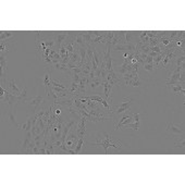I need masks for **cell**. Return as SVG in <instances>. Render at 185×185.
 I'll return each mask as SVG.
<instances>
[{"label":"cell","mask_w":185,"mask_h":185,"mask_svg":"<svg viewBox=\"0 0 185 185\" xmlns=\"http://www.w3.org/2000/svg\"><path fill=\"white\" fill-rule=\"evenodd\" d=\"M32 120H33V117L30 115V117L27 118V120L25 121L24 123H22V124H19L16 128H19L20 130L25 131V132H31V130H32Z\"/></svg>","instance_id":"obj_10"},{"label":"cell","mask_w":185,"mask_h":185,"mask_svg":"<svg viewBox=\"0 0 185 185\" xmlns=\"http://www.w3.org/2000/svg\"><path fill=\"white\" fill-rule=\"evenodd\" d=\"M23 90H24V88H20L16 86V84H15V78H12V80L10 81V83H9V92H12L13 95L20 96L23 92Z\"/></svg>","instance_id":"obj_8"},{"label":"cell","mask_w":185,"mask_h":185,"mask_svg":"<svg viewBox=\"0 0 185 185\" xmlns=\"http://www.w3.org/2000/svg\"><path fill=\"white\" fill-rule=\"evenodd\" d=\"M140 113H133V122L124 125L123 128L132 129V130H134V131H138V128H140Z\"/></svg>","instance_id":"obj_7"},{"label":"cell","mask_w":185,"mask_h":185,"mask_svg":"<svg viewBox=\"0 0 185 185\" xmlns=\"http://www.w3.org/2000/svg\"><path fill=\"white\" fill-rule=\"evenodd\" d=\"M143 67H144V70L147 71L148 73H153L154 70H155V67H154L153 63H145Z\"/></svg>","instance_id":"obj_22"},{"label":"cell","mask_w":185,"mask_h":185,"mask_svg":"<svg viewBox=\"0 0 185 185\" xmlns=\"http://www.w3.org/2000/svg\"><path fill=\"white\" fill-rule=\"evenodd\" d=\"M85 143H86V137H85V136H83V137L78 138V144H76V147H75V149H74V153L75 154H80L81 151L84 149V147H85Z\"/></svg>","instance_id":"obj_13"},{"label":"cell","mask_w":185,"mask_h":185,"mask_svg":"<svg viewBox=\"0 0 185 185\" xmlns=\"http://www.w3.org/2000/svg\"><path fill=\"white\" fill-rule=\"evenodd\" d=\"M56 153V147L55 145H53V143H50L49 145L47 146V148H46V155H53V154Z\"/></svg>","instance_id":"obj_21"},{"label":"cell","mask_w":185,"mask_h":185,"mask_svg":"<svg viewBox=\"0 0 185 185\" xmlns=\"http://www.w3.org/2000/svg\"><path fill=\"white\" fill-rule=\"evenodd\" d=\"M150 51H154V53H162V49L160 48V46H155V47H150Z\"/></svg>","instance_id":"obj_27"},{"label":"cell","mask_w":185,"mask_h":185,"mask_svg":"<svg viewBox=\"0 0 185 185\" xmlns=\"http://www.w3.org/2000/svg\"><path fill=\"white\" fill-rule=\"evenodd\" d=\"M132 122H133V114H128V113H125V114L120 119V121L115 124L114 130L118 131L119 129L122 128V126H124V125L129 124V123H132Z\"/></svg>","instance_id":"obj_5"},{"label":"cell","mask_w":185,"mask_h":185,"mask_svg":"<svg viewBox=\"0 0 185 185\" xmlns=\"http://www.w3.org/2000/svg\"><path fill=\"white\" fill-rule=\"evenodd\" d=\"M51 80H53V78H51L50 74L48 72H46L45 75H44V78H43V84H44V86H45V89L51 86Z\"/></svg>","instance_id":"obj_17"},{"label":"cell","mask_w":185,"mask_h":185,"mask_svg":"<svg viewBox=\"0 0 185 185\" xmlns=\"http://www.w3.org/2000/svg\"><path fill=\"white\" fill-rule=\"evenodd\" d=\"M51 86H55V87H59V88H62V89H65L68 88L69 86H64L60 81H56V80H51Z\"/></svg>","instance_id":"obj_20"},{"label":"cell","mask_w":185,"mask_h":185,"mask_svg":"<svg viewBox=\"0 0 185 185\" xmlns=\"http://www.w3.org/2000/svg\"><path fill=\"white\" fill-rule=\"evenodd\" d=\"M71 76V82H75V83H78L81 80V75L78 74H70Z\"/></svg>","instance_id":"obj_26"},{"label":"cell","mask_w":185,"mask_h":185,"mask_svg":"<svg viewBox=\"0 0 185 185\" xmlns=\"http://www.w3.org/2000/svg\"><path fill=\"white\" fill-rule=\"evenodd\" d=\"M32 133L31 132H26V135L24 136L23 140L21 142V147H20V153L21 154H27V149L28 146H30L31 142H32Z\"/></svg>","instance_id":"obj_4"},{"label":"cell","mask_w":185,"mask_h":185,"mask_svg":"<svg viewBox=\"0 0 185 185\" xmlns=\"http://www.w3.org/2000/svg\"><path fill=\"white\" fill-rule=\"evenodd\" d=\"M170 65H172V64H171L170 59H169V58H167V57H165L162 59V61L160 62V64H159V68L165 69V68H168V67H170Z\"/></svg>","instance_id":"obj_19"},{"label":"cell","mask_w":185,"mask_h":185,"mask_svg":"<svg viewBox=\"0 0 185 185\" xmlns=\"http://www.w3.org/2000/svg\"><path fill=\"white\" fill-rule=\"evenodd\" d=\"M11 39L9 40H2L1 42V45H0V55H5V53L9 51V47H8V44L10 43Z\"/></svg>","instance_id":"obj_16"},{"label":"cell","mask_w":185,"mask_h":185,"mask_svg":"<svg viewBox=\"0 0 185 185\" xmlns=\"http://www.w3.org/2000/svg\"><path fill=\"white\" fill-rule=\"evenodd\" d=\"M170 89H172V92L176 95H182L184 96V92H185V86L183 84H180V83H176L175 85L170 86Z\"/></svg>","instance_id":"obj_11"},{"label":"cell","mask_w":185,"mask_h":185,"mask_svg":"<svg viewBox=\"0 0 185 185\" xmlns=\"http://www.w3.org/2000/svg\"><path fill=\"white\" fill-rule=\"evenodd\" d=\"M0 64H1V83H3L5 74L8 71V62L5 55H0Z\"/></svg>","instance_id":"obj_9"},{"label":"cell","mask_w":185,"mask_h":185,"mask_svg":"<svg viewBox=\"0 0 185 185\" xmlns=\"http://www.w3.org/2000/svg\"><path fill=\"white\" fill-rule=\"evenodd\" d=\"M44 100H45V97H44V96H36V97L31 98V99H25L24 103H30L31 106H33V107L35 108V110H37L38 107L43 103Z\"/></svg>","instance_id":"obj_6"},{"label":"cell","mask_w":185,"mask_h":185,"mask_svg":"<svg viewBox=\"0 0 185 185\" xmlns=\"http://www.w3.org/2000/svg\"><path fill=\"white\" fill-rule=\"evenodd\" d=\"M174 146H175V147H182V148H184L185 147V138L184 137H181V140H176V142H175Z\"/></svg>","instance_id":"obj_24"},{"label":"cell","mask_w":185,"mask_h":185,"mask_svg":"<svg viewBox=\"0 0 185 185\" xmlns=\"http://www.w3.org/2000/svg\"><path fill=\"white\" fill-rule=\"evenodd\" d=\"M95 145H99V146H103V149H105V154L108 153V148L109 147H114V148H121V143H113L111 140V135H108L106 134L105 135V138H98V140L95 143Z\"/></svg>","instance_id":"obj_1"},{"label":"cell","mask_w":185,"mask_h":185,"mask_svg":"<svg viewBox=\"0 0 185 185\" xmlns=\"http://www.w3.org/2000/svg\"><path fill=\"white\" fill-rule=\"evenodd\" d=\"M87 86L92 89L96 87H99V86H103V81L99 78H94L92 81H89V83L87 84Z\"/></svg>","instance_id":"obj_12"},{"label":"cell","mask_w":185,"mask_h":185,"mask_svg":"<svg viewBox=\"0 0 185 185\" xmlns=\"http://www.w3.org/2000/svg\"><path fill=\"white\" fill-rule=\"evenodd\" d=\"M131 86H133V87H140V78H138V74L133 75L132 81H131Z\"/></svg>","instance_id":"obj_18"},{"label":"cell","mask_w":185,"mask_h":185,"mask_svg":"<svg viewBox=\"0 0 185 185\" xmlns=\"http://www.w3.org/2000/svg\"><path fill=\"white\" fill-rule=\"evenodd\" d=\"M133 101H132V98L130 97H124L123 98V101L120 106H118L117 108L113 109V112L118 113V114H122V113H125L128 110H130L131 106H132Z\"/></svg>","instance_id":"obj_2"},{"label":"cell","mask_w":185,"mask_h":185,"mask_svg":"<svg viewBox=\"0 0 185 185\" xmlns=\"http://www.w3.org/2000/svg\"><path fill=\"white\" fill-rule=\"evenodd\" d=\"M14 35H15L14 32H5V31H2L1 34H0V39H1V42H2V40L12 39V37Z\"/></svg>","instance_id":"obj_15"},{"label":"cell","mask_w":185,"mask_h":185,"mask_svg":"<svg viewBox=\"0 0 185 185\" xmlns=\"http://www.w3.org/2000/svg\"><path fill=\"white\" fill-rule=\"evenodd\" d=\"M86 49H87V45L85 47L78 48V53H80L81 57V67H83V64L86 63Z\"/></svg>","instance_id":"obj_14"},{"label":"cell","mask_w":185,"mask_h":185,"mask_svg":"<svg viewBox=\"0 0 185 185\" xmlns=\"http://www.w3.org/2000/svg\"><path fill=\"white\" fill-rule=\"evenodd\" d=\"M9 119H10V121H11V122H12V124H14L15 126H18L19 123L16 122V120H15L14 114H13V112H12V111H11V110H10V112H9Z\"/></svg>","instance_id":"obj_25"},{"label":"cell","mask_w":185,"mask_h":185,"mask_svg":"<svg viewBox=\"0 0 185 185\" xmlns=\"http://www.w3.org/2000/svg\"><path fill=\"white\" fill-rule=\"evenodd\" d=\"M167 132L172 134V135H183L184 133V129L182 125L175 124L173 122H170L167 125Z\"/></svg>","instance_id":"obj_3"},{"label":"cell","mask_w":185,"mask_h":185,"mask_svg":"<svg viewBox=\"0 0 185 185\" xmlns=\"http://www.w3.org/2000/svg\"><path fill=\"white\" fill-rule=\"evenodd\" d=\"M111 49L114 50V51H125V45L124 44H119V45L111 47Z\"/></svg>","instance_id":"obj_23"}]
</instances>
